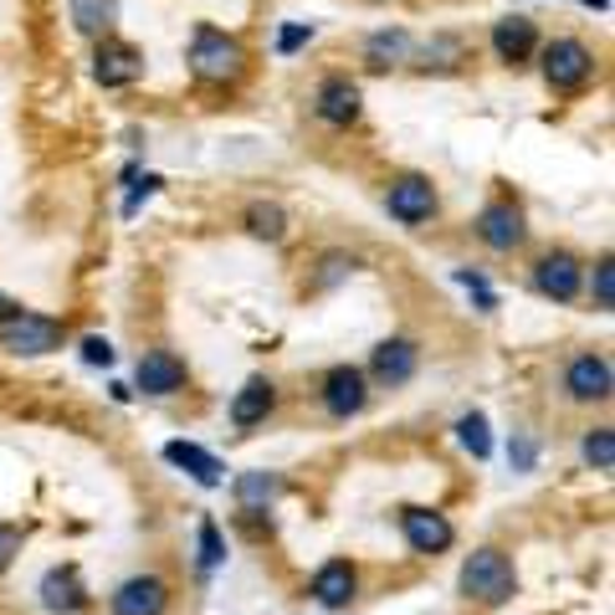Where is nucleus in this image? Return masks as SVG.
Returning <instances> with one entry per match:
<instances>
[{"label":"nucleus","instance_id":"30","mask_svg":"<svg viewBox=\"0 0 615 615\" xmlns=\"http://www.w3.org/2000/svg\"><path fill=\"white\" fill-rule=\"evenodd\" d=\"M308 42H314V26H308V21H293V26L277 32V51H283V57H293V51L308 47Z\"/></svg>","mask_w":615,"mask_h":615},{"label":"nucleus","instance_id":"5","mask_svg":"<svg viewBox=\"0 0 615 615\" xmlns=\"http://www.w3.org/2000/svg\"><path fill=\"white\" fill-rule=\"evenodd\" d=\"M144 72V51L118 42V36H98V51H93V78L103 87H129L133 78Z\"/></svg>","mask_w":615,"mask_h":615},{"label":"nucleus","instance_id":"31","mask_svg":"<svg viewBox=\"0 0 615 615\" xmlns=\"http://www.w3.org/2000/svg\"><path fill=\"white\" fill-rule=\"evenodd\" d=\"M83 359H87V365H103V369H108L118 354H114V344H108L103 333H87V339H83Z\"/></svg>","mask_w":615,"mask_h":615},{"label":"nucleus","instance_id":"15","mask_svg":"<svg viewBox=\"0 0 615 615\" xmlns=\"http://www.w3.org/2000/svg\"><path fill=\"white\" fill-rule=\"evenodd\" d=\"M565 390L575 400H605L611 395V359H600V354H580L565 375Z\"/></svg>","mask_w":615,"mask_h":615},{"label":"nucleus","instance_id":"6","mask_svg":"<svg viewBox=\"0 0 615 615\" xmlns=\"http://www.w3.org/2000/svg\"><path fill=\"white\" fill-rule=\"evenodd\" d=\"M400 533H405V544L416 554H441V549H451V539H457L447 513H436V508H405V513H400Z\"/></svg>","mask_w":615,"mask_h":615},{"label":"nucleus","instance_id":"17","mask_svg":"<svg viewBox=\"0 0 615 615\" xmlns=\"http://www.w3.org/2000/svg\"><path fill=\"white\" fill-rule=\"evenodd\" d=\"M533 47H539V32H533L529 16H502L493 21V51L502 62H529Z\"/></svg>","mask_w":615,"mask_h":615},{"label":"nucleus","instance_id":"3","mask_svg":"<svg viewBox=\"0 0 615 615\" xmlns=\"http://www.w3.org/2000/svg\"><path fill=\"white\" fill-rule=\"evenodd\" d=\"M544 78H549L554 93H580L595 78V51L575 42V36H559V42L544 47Z\"/></svg>","mask_w":615,"mask_h":615},{"label":"nucleus","instance_id":"1","mask_svg":"<svg viewBox=\"0 0 615 615\" xmlns=\"http://www.w3.org/2000/svg\"><path fill=\"white\" fill-rule=\"evenodd\" d=\"M241 67H247V51H241L236 36L216 32V26H196V36H190V72L196 78H205V83H236Z\"/></svg>","mask_w":615,"mask_h":615},{"label":"nucleus","instance_id":"22","mask_svg":"<svg viewBox=\"0 0 615 615\" xmlns=\"http://www.w3.org/2000/svg\"><path fill=\"white\" fill-rule=\"evenodd\" d=\"M411 57V36L400 32V26H390V32H375L365 42V62L369 67H400Z\"/></svg>","mask_w":615,"mask_h":615},{"label":"nucleus","instance_id":"25","mask_svg":"<svg viewBox=\"0 0 615 615\" xmlns=\"http://www.w3.org/2000/svg\"><path fill=\"white\" fill-rule=\"evenodd\" d=\"M457 441H462V447L472 451L477 462H487V457H493V431H487L483 411H466V416L457 421Z\"/></svg>","mask_w":615,"mask_h":615},{"label":"nucleus","instance_id":"23","mask_svg":"<svg viewBox=\"0 0 615 615\" xmlns=\"http://www.w3.org/2000/svg\"><path fill=\"white\" fill-rule=\"evenodd\" d=\"M72 21L87 36H108L118 21V0H72Z\"/></svg>","mask_w":615,"mask_h":615},{"label":"nucleus","instance_id":"28","mask_svg":"<svg viewBox=\"0 0 615 615\" xmlns=\"http://www.w3.org/2000/svg\"><path fill=\"white\" fill-rule=\"evenodd\" d=\"M451 277H457V283H462L466 293L477 298V308H483V314H493V308H498V293L487 287V277H483V272H472V267H457Z\"/></svg>","mask_w":615,"mask_h":615},{"label":"nucleus","instance_id":"32","mask_svg":"<svg viewBox=\"0 0 615 615\" xmlns=\"http://www.w3.org/2000/svg\"><path fill=\"white\" fill-rule=\"evenodd\" d=\"M16 554H21V529L16 523H0V569L11 565Z\"/></svg>","mask_w":615,"mask_h":615},{"label":"nucleus","instance_id":"4","mask_svg":"<svg viewBox=\"0 0 615 615\" xmlns=\"http://www.w3.org/2000/svg\"><path fill=\"white\" fill-rule=\"evenodd\" d=\"M0 344L11 354H26V359H36V354H51L62 350V323L47 314H26L21 308L11 323H0Z\"/></svg>","mask_w":615,"mask_h":615},{"label":"nucleus","instance_id":"9","mask_svg":"<svg viewBox=\"0 0 615 615\" xmlns=\"http://www.w3.org/2000/svg\"><path fill=\"white\" fill-rule=\"evenodd\" d=\"M477 236H483L493 251H513V247H523V211H518L513 200H493L483 216H477Z\"/></svg>","mask_w":615,"mask_h":615},{"label":"nucleus","instance_id":"16","mask_svg":"<svg viewBox=\"0 0 615 615\" xmlns=\"http://www.w3.org/2000/svg\"><path fill=\"white\" fill-rule=\"evenodd\" d=\"M42 605L51 615H78L87 605V590L78 580V569H47V580H42Z\"/></svg>","mask_w":615,"mask_h":615},{"label":"nucleus","instance_id":"29","mask_svg":"<svg viewBox=\"0 0 615 615\" xmlns=\"http://www.w3.org/2000/svg\"><path fill=\"white\" fill-rule=\"evenodd\" d=\"M595 308H615V262H595Z\"/></svg>","mask_w":615,"mask_h":615},{"label":"nucleus","instance_id":"2","mask_svg":"<svg viewBox=\"0 0 615 615\" xmlns=\"http://www.w3.org/2000/svg\"><path fill=\"white\" fill-rule=\"evenodd\" d=\"M518 590V575L508 565V554L498 549H472L462 565V595L466 600H483V605H502V600H513Z\"/></svg>","mask_w":615,"mask_h":615},{"label":"nucleus","instance_id":"14","mask_svg":"<svg viewBox=\"0 0 615 615\" xmlns=\"http://www.w3.org/2000/svg\"><path fill=\"white\" fill-rule=\"evenodd\" d=\"M133 385H139L144 395H175V390L185 385V365L175 359V354L154 350V354H144V359H139V369H133Z\"/></svg>","mask_w":615,"mask_h":615},{"label":"nucleus","instance_id":"24","mask_svg":"<svg viewBox=\"0 0 615 615\" xmlns=\"http://www.w3.org/2000/svg\"><path fill=\"white\" fill-rule=\"evenodd\" d=\"M247 232L262 236V241H283L287 236V211L277 205V200H257L247 211Z\"/></svg>","mask_w":615,"mask_h":615},{"label":"nucleus","instance_id":"10","mask_svg":"<svg viewBox=\"0 0 615 615\" xmlns=\"http://www.w3.org/2000/svg\"><path fill=\"white\" fill-rule=\"evenodd\" d=\"M365 400H369V390H365V375H359V369L354 365L329 369V380H323V405H329V416H339V421L359 416Z\"/></svg>","mask_w":615,"mask_h":615},{"label":"nucleus","instance_id":"19","mask_svg":"<svg viewBox=\"0 0 615 615\" xmlns=\"http://www.w3.org/2000/svg\"><path fill=\"white\" fill-rule=\"evenodd\" d=\"M272 405H277V390H272V380H262V375H257V380H247L241 390H236L232 426H241V431H247V426L267 421V411H272Z\"/></svg>","mask_w":615,"mask_h":615},{"label":"nucleus","instance_id":"35","mask_svg":"<svg viewBox=\"0 0 615 615\" xmlns=\"http://www.w3.org/2000/svg\"><path fill=\"white\" fill-rule=\"evenodd\" d=\"M513 462H518V466H533V441H518V447H513Z\"/></svg>","mask_w":615,"mask_h":615},{"label":"nucleus","instance_id":"26","mask_svg":"<svg viewBox=\"0 0 615 615\" xmlns=\"http://www.w3.org/2000/svg\"><path fill=\"white\" fill-rule=\"evenodd\" d=\"M584 466H595V472H611L615 466V431L611 426H595V431L584 436Z\"/></svg>","mask_w":615,"mask_h":615},{"label":"nucleus","instance_id":"20","mask_svg":"<svg viewBox=\"0 0 615 615\" xmlns=\"http://www.w3.org/2000/svg\"><path fill=\"white\" fill-rule=\"evenodd\" d=\"M165 462L185 466V472H190L200 487H221V462H216V457H211L205 447H196V441H169V447H165Z\"/></svg>","mask_w":615,"mask_h":615},{"label":"nucleus","instance_id":"7","mask_svg":"<svg viewBox=\"0 0 615 615\" xmlns=\"http://www.w3.org/2000/svg\"><path fill=\"white\" fill-rule=\"evenodd\" d=\"M533 287L554 303H575L580 298V262L569 257V251H549V257H539L533 267Z\"/></svg>","mask_w":615,"mask_h":615},{"label":"nucleus","instance_id":"8","mask_svg":"<svg viewBox=\"0 0 615 615\" xmlns=\"http://www.w3.org/2000/svg\"><path fill=\"white\" fill-rule=\"evenodd\" d=\"M385 205H390V216L405 221V226H421V221H431L436 211V190L431 180H421V175H405L385 190Z\"/></svg>","mask_w":615,"mask_h":615},{"label":"nucleus","instance_id":"33","mask_svg":"<svg viewBox=\"0 0 615 615\" xmlns=\"http://www.w3.org/2000/svg\"><path fill=\"white\" fill-rule=\"evenodd\" d=\"M159 185H165V180H159V175H144V180L133 185V196L123 200V216H133V211H139V200H150L154 190H159Z\"/></svg>","mask_w":615,"mask_h":615},{"label":"nucleus","instance_id":"21","mask_svg":"<svg viewBox=\"0 0 615 615\" xmlns=\"http://www.w3.org/2000/svg\"><path fill=\"white\" fill-rule=\"evenodd\" d=\"M283 498V477L277 472H241L236 477V502L247 508V513H262L267 502Z\"/></svg>","mask_w":615,"mask_h":615},{"label":"nucleus","instance_id":"34","mask_svg":"<svg viewBox=\"0 0 615 615\" xmlns=\"http://www.w3.org/2000/svg\"><path fill=\"white\" fill-rule=\"evenodd\" d=\"M21 314V303L16 298H5V293H0V323H11V318Z\"/></svg>","mask_w":615,"mask_h":615},{"label":"nucleus","instance_id":"18","mask_svg":"<svg viewBox=\"0 0 615 615\" xmlns=\"http://www.w3.org/2000/svg\"><path fill=\"white\" fill-rule=\"evenodd\" d=\"M416 344L411 339H385L380 350H375V380L380 385H405L416 375Z\"/></svg>","mask_w":615,"mask_h":615},{"label":"nucleus","instance_id":"36","mask_svg":"<svg viewBox=\"0 0 615 615\" xmlns=\"http://www.w3.org/2000/svg\"><path fill=\"white\" fill-rule=\"evenodd\" d=\"M584 5H600V11H605V5H611V0H584Z\"/></svg>","mask_w":615,"mask_h":615},{"label":"nucleus","instance_id":"12","mask_svg":"<svg viewBox=\"0 0 615 615\" xmlns=\"http://www.w3.org/2000/svg\"><path fill=\"white\" fill-rule=\"evenodd\" d=\"M359 83H350V78H323L318 83V118L323 123H333V129H350L354 118H359Z\"/></svg>","mask_w":615,"mask_h":615},{"label":"nucleus","instance_id":"11","mask_svg":"<svg viewBox=\"0 0 615 615\" xmlns=\"http://www.w3.org/2000/svg\"><path fill=\"white\" fill-rule=\"evenodd\" d=\"M169 605V590L165 580H154V575H133L114 590V615H165Z\"/></svg>","mask_w":615,"mask_h":615},{"label":"nucleus","instance_id":"13","mask_svg":"<svg viewBox=\"0 0 615 615\" xmlns=\"http://www.w3.org/2000/svg\"><path fill=\"white\" fill-rule=\"evenodd\" d=\"M354 590H359V575H354L350 559H329V565L314 575V600L323 611H344L354 600Z\"/></svg>","mask_w":615,"mask_h":615},{"label":"nucleus","instance_id":"27","mask_svg":"<svg viewBox=\"0 0 615 615\" xmlns=\"http://www.w3.org/2000/svg\"><path fill=\"white\" fill-rule=\"evenodd\" d=\"M196 539H200V569H205V575H211L216 565H226V539H221V529L211 523V518L200 523Z\"/></svg>","mask_w":615,"mask_h":615}]
</instances>
